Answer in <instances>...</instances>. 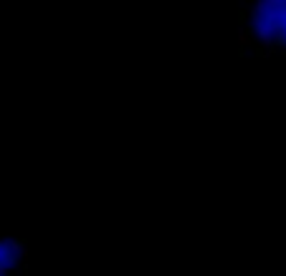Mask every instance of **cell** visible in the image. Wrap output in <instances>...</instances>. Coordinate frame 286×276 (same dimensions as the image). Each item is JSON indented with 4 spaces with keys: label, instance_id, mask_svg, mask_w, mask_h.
<instances>
[{
    "label": "cell",
    "instance_id": "obj_1",
    "mask_svg": "<svg viewBox=\"0 0 286 276\" xmlns=\"http://www.w3.org/2000/svg\"><path fill=\"white\" fill-rule=\"evenodd\" d=\"M25 241L0 236V276H25Z\"/></svg>",
    "mask_w": 286,
    "mask_h": 276
},
{
    "label": "cell",
    "instance_id": "obj_2",
    "mask_svg": "<svg viewBox=\"0 0 286 276\" xmlns=\"http://www.w3.org/2000/svg\"><path fill=\"white\" fill-rule=\"evenodd\" d=\"M256 38H259L261 48L266 51V55H271V53H274L271 48H274L276 41H279V28L271 25V23H261V25L256 28Z\"/></svg>",
    "mask_w": 286,
    "mask_h": 276
},
{
    "label": "cell",
    "instance_id": "obj_3",
    "mask_svg": "<svg viewBox=\"0 0 286 276\" xmlns=\"http://www.w3.org/2000/svg\"><path fill=\"white\" fill-rule=\"evenodd\" d=\"M236 43H238L241 48L251 46V43H254V33H249V28H241V30H238V35H236Z\"/></svg>",
    "mask_w": 286,
    "mask_h": 276
}]
</instances>
